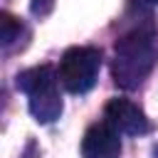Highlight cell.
<instances>
[{"label": "cell", "instance_id": "6da1fadb", "mask_svg": "<svg viewBox=\"0 0 158 158\" xmlns=\"http://www.w3.org/2000/svg\"><path fill=\"white\" fill-rule=\"evenodd\" d=\"M158 64V27L153 17L138 20L116 40L114 49V81L121 89H136Z\"/></svg>", "mask_w": 158, "mask_h": 158}, {"label": "cell", "instance_id": "7a4b0ae2", "mask_svg": "<svg viewBox=\"0 0 158 158\" xmlns=\"http://www.w3.org/2000/svg\"><path fill=\"white\" fill-rule=\"evenodd\" d=\"M17 89L27 96V106L35 121L52 123L59 118L64 104L59 94V74L52 64H40L17 74Z\"/></svg>", "mask_w": 158, "mask_h": 158}, {"label": "cell", "instance_id": "3957f363", "mask_svg": "<svg viewBox=\"0 0 158 158\" xmlns=\"http://www.w3.org/2000/svg\"><path fill=\"white\" fill-rule=\"evenodd\" d=\"M101 52L96 47H69L59 59V81L69 94H86L99 77Z\"/></svg>", "mask_w": 158, "mask_h": 158}, {"label": "cell", "instance_id": "277c9868", "mask_svg": "<svg viewBox=\"0 0 158 158\" xmlns=\"http://www.w3.org/2000/svg\"><path fill=\"white\" fill-rule=\"evenodd\" d=\"M104 121H106L114 131H118V133H123V136H143V133L151 131V121L146 118L143 109L136 106L133 101L118 99V96L111 99V101L104 106Z\"/></svg>", "mask_w": 158, "mask_h": 158}, {"label": "cell", "instance_id": "5b68a950", "mask_svg": "<svg viewBox=\"0 0 158 158\" xmlns=\"http://www.w3.org/2000/svg\"><path fill=\"white\" fill-rule=\"evenodd\" d=\"M121 133L114 131L106 121L86 128L81 138V158H118L121 156Z\"/></svg>", "mask_w": 158, "mask_h": 158}, {"label": "cell", "instance_id": "8992f818", "mask_svg": "<svg viewBox=\"0 0 158 158\" xmlns=\"http://www.w3.org/2000/svg\"><path fill=\"white\" fill-rule=\"evenodd\" d=\"M22 32V25L10 15V12H0V44L10 47Z\"/></svg>", "mask_w": 158, "mask_h": 158}, {"label": "cell", "instance_id": "52a82bcc", "mask_svg": "<svg viewBox=\"0 0 158 158\" xmlns=\"http://www.w3.org/2000/svg\"><path fill=\"white\" fill-rule=\"evenodd\" d=\"M148 2H151V5H158V0H148Z\"/></svg>", "mask_w": 158, "mask_h": 158}]
</instances>
